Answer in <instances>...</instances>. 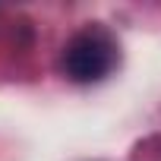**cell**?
Returning a JSON list of instances; mask_svg holds the SVG:
<instances>
[{
    "label": "cell",
    "mask_w": 161,
    "mask_h": 161,
    "mask_svg": "<svg viewBox=\"0 0 161 161\" xmlns=\"http://www.w3.org/2000/svg\"><path fill=\"white\" fill-rule=\"evenodd\" d=\"M114 63V44L104 32L89 29L66 44L63 69L73 82H98Z\"/></svg>",
    "instance_id": "obj_1"
}]
</instances>
